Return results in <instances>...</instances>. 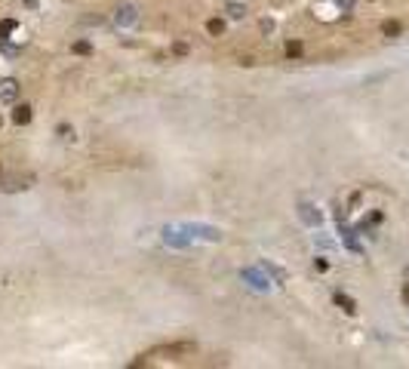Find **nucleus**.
<instances>
[{"instance_id": "obj_17", "label": "nucleus", "mask_w": 409, "mask_h": 369, "mask_svg": "<svg viewBox=\"0 0 409 369\" xmlns=\"http://www.w3.org/2000/svg\"><path fill=\"white\" fill-rule=\"evenodd\" d=\"M0 126H3V120H0Z\"/></svg>"}, {"instance_id": "obj_1", "label": "nucleus", "mask_w": 409, "mask_h": 369, "mask_svg": "<svg viewBox=\"0 0 409 369\" xmlns=\"http://www.w3.org/2000/svg\"><path fill=\"white\" fill-rule=\"evenodd\" d=\"M135 18H139V9H135V3H120V6H117V12H114V22H117L120 28L132 25Z\"/></svg>"}, {"instance_id": "obj_18", "label": "nucleus", "mask_w": 409, "mask_h": 369, "mask_svg": "<svg viewBox=\"0 0 409 369\" xmlns=\"http://www.w3.org/2000/svg\"><path fill=\"white\" fill-rule=\"evenodd\" d=\"M0 176H3V169H0Z\"/></svg>"}, {"instance_id": "obj_9", "label": "nucleus", "mask_w": 409, "mask_h": 369, "mask_svg": "<svg viewBox=\"0 0 409 369\" xmlns=\"http://www.w3.org/2000/svg\"><path fill=\"white\" fill-rule=\"evenodd\" d=\"M18 25L12 22V18H6V22H0V40H6V34H12Z\"/></svg>"}, {"instance_id": "obj_16", "label": "nucleus", "mask_w": 409, "mask_h": 369, "mask_svg": "<svg viewBox=\"0 0 409 369\" xmlns=\"http://www.w3.org/2000/svg\"><path fill=\"white\" fill-rule=\"evenodd\" d=\"M403 302H406V305H409V283H406V286H403Z\"/></svg>"}, {"instance_id": "obj_3", "label": "nucleus", "mask_w": 409, "mask_h": 369, "mask_svg": "<svg viewBox=\"0 0 409 369\" xmlns=\"http://www.w3.org/2000/svg\"><path fill=\"white\" fill-rule=\"evenodd\" d=\"M12 123H15V126H28V123H31V105H15Z\"/></svg>"}, {"instance_id": "obj_8", "label": "nucleus", "mask_w": 409, "mask_h": 369, "mask_svg": "<svg viewBox=\"0 0 409 369\" xmlns=\"http://www.w3.org/2000/svg\"><path fill=\"white\" fill-rule=\"evenodd\" d=\"M71 52H77V55H89V52H92V46H89L86 40H77V43L71 46Z\"/></svg>"}, {"instance_id": "obj_12", "label": "nucleus", "mask_w": 409, "mask_h": 369, "mask_svg": "<svg viewBox=\"0 0 409 369\" xmlns=\"http://www.w3.org/2000/svg\"><path fill=\"white\" fill-rule=\"evenodd\" d=\"M18 188H25V185H18V179H15V176H12V179H9V182H6V191H18Z\"/></svg>"}, {"instance_id": "obj_6", "label": "nucleus", "mask_w": 409, "mask_h": 369, "mask_svg": "<svg viewBox=\"0 0 409 369\" xmlns=\"http://www.w3.org/2000/svg\"><path fill=\"white\" fill-rule=\"evenodd\" d=\"M206 31H209L212 37H219V34H225V22H222V18H209V22H206Z\"/></svg>"}, {"instance_id": "obj_2", "label": "nucleus", "mask_w": 409, "mask_h": 369, "mask_svg": "<svg viewBox=\"0 0 409 369\" xmlns=\"http://www.w3.org/2000/svg\"><path fill=\"white\" fill-rule=\"evenodd\" d=\"M15 99H18V80L3 77L0 80V105H12Z\"/></svg>"}, {"instance_id": "obj_13", "label": "nucleus", "mask_w": 409, "mask_h": 369, "mask_svg": "<svg viewBox=\"0 0 409 369\" xmlns=\"http://www.w3.org/2000/svg\"><path fill=\"white\" fill-rule=\"evenodd\" d=\"M59 135H62V139H74V132H71L68 126H59Z\"/></svg>"}, {"instance_id": "obj_4", "label": "nucleus", "mask_w": 409, "mask_h": 369, "mask_svg": "<svg viewBox=\"0 0 409 369\" xmlns=\"http://www.w3.org/2000/svg\"><path fill=\"white\" fill-rule=\"evenodd\" d=\"M336 305H339V308H342L345 314H354V311H357V305H354V299H348L345 293H336Z\"/></svg>"}, {"instance_id": "obj_15", "label": "nucleus", "mask_w": 409, "mask_h": 369, "mask_svg": "<svg viewBox=\"0 0 409 369\" xmlns=\"http://www.w3.org/2000/svg\"><path fill=\"white\" fill-rule=\"evenodd\" d=\"M336 3H339V6H345V9H351V6H354V0H336Z\"/></svg>"}, {"instance_id": "obj_7", "label": "nucleus", "mask_w": 409, "mask_h": 369, "mask_svg": "<svg viewBox=\"0 0 409 369\" xmlns=\"http://www.w3.org/2000/svg\"><path fill=\"white\" fill-rule=\"evenodd\" d=\"M302 52H305V46H302L299 40H289V43H286V55H289V59H302Z\"/></svg>"}, {"instance_id": "obj_10", "label": "nucleus", "mask_w": 409, "mask_h": 369, "mask_svg": "<svg viewBox=\"0 0 409 369\" xmlns=\"http://www.w3.org/2000/svg\"><path fill=\"white\" fill-rule=\"evenodd\" d=\"M228 12H231L234 18H240V15L246 12V6H240V3H228Z\"/></svg>"}, {"instance_id": "obj_5", "label": "nucleus", "mask_w": 409, "mask_h": 369, "mask_svg": "<svg viewBox=\"0 0 409 369\" xmlns=\"http://www.w3.org/2000/svg\"><path fill=\"white\" fill-rule=\"evenodd\" d=\"M400 31H403V28H400V22H394V18H388V22L382 25V34H385V37H400Z\"/></svg>"}, {"instance_id": "obj_11", "label": "nucleus", "mask_w": 409, "mask_h": 369, "mask_svg": "<svg viewBox=\"0 0 409 369\" xmlns=\"http://www.w3.org/2000/svg\"><path fill=\"white\" fill-rule=\"evenodd\" d=\"M172 52L176 55H188V43H172Z\"/></svg>"}, {"instance_id": "obj_14", "label": "nucleus", "mask_w": 409, "mask_h": 369, "mask_svg": "<svg viewBox=\"0 0 409 369\" xmlns=\"http://www.w3.org/2000/svg\"><path fill=\"white\" fill-rule=\"evenodd\" d=\"M314 268H317V271H326L329 265H326V259H317V262H314Z\"/></svg>"}]
</instances>
